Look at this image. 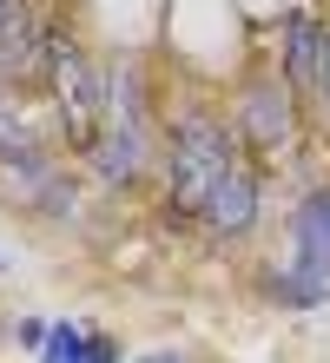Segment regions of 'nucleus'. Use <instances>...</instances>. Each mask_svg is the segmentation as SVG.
<instances>
[{"mask_svg":"<svg viewBox=\"0 0 330 363\" xmlns=\"http://www.w3.org/2000/svg\"><path fill=\"white\" fill-rule=\"evenodd\" d=\"M152 165V99H145V73L139 67H113L106 73V125L93 145V172L106 185H139Z\"/></svg>","mask_w":330,"mask_h":363,"instance_id":"obj_1","label":"nucleus"},{"mask_svg":"<svg viewBox=\"0 0 330 363\" xmlns=\"http://www.w3.org/2000/svg\"><path fill=\"white\" fill-rule=\"evenodd\" d=\"M238 165V133H225L218 119L192 113L185 125H172V145H165V191H172V211H205L211 185Z\"/></svg>","mask_w":330,"mask_h":363,"instance_id":"obj_2","label":"nucleus"},{"mask_svg":"<svg viewBox=\"0 0 330 363\" xmlns=\"http://www.w3.org/2000/svg\"><path fill=\"white\" fill-rule=\"evenodd\" d=\"M47 79H53V106H60V133L93 152L99 125H106V73L93 67V53L79 47H53L47 53Z\"/></svg>","mask_w":330,"mask_h":363,"instance_id":"obj_3","label":"nucleus"},{"mask_svg":"<svg viewBox=\"0 0 330 363\" xmlns=\"http://www.w3.org/2000/svg\"><path fill=\"white\" fill-rule=\"evenodd\" d=\"M271 284L284 304H324L330 297V185H317L297 205V264Z\"/></svg>","mask_w":330,"mask_h":363,"instance_id":"obj_4","label":"nucleus"},{"mask_svg":"<svg viewBox=\"0 0 330 363\" xmlns=\"http://www.w3.org/2000/svg\"><path fill=\"white\" fill-rule=\"evenodd\" d=\"M238 133L251 145H264V152H284V145H291L297 119H291V99H284V79L245 86V99H238Z\"/></svg>","mask_w":330,"mask_h":363,"instance_id":"obj_5","label":"nucleus"},{"mask_svg":"<svg viewBox=\"0 0 330 363\" xmlns=\"http://www.w3.org/2000/svg\"><path fill=\"white\" fill-rule=\"evenodd\" d=\"M198 218H205L218 238H245V231L258 225V172H251L245 159H238L231 172L211 185V199H205V211H198Z\"/></svg>","mask_w":330,"mask_h":363,"instance_id":"obj_6","label":"nucleus"},{"mask_svg":"<svg viewBox=\"0 0 330 363\" xmlns=\"http://www.w3.org/2000/svg\"><path fill=\"white\" fill-rule=\"evenodd\" d=\"M47 67L40 53V20L27 13V0H0V79H27Z\"/></svg>","mask_w":330,"mask_h":363,"instance_id":"obj_7","label":"nucleus"},{"mask_svg":"<svg viewBox=\"0 0 330 363\" xmlns=\"http://www.w3.org/2000/svg\"><path fill=\"white\" fill-rule=\"evenodd\" d=\"M324 20L291 13L284 20V86H317V60H324Z\"/></svg>","mask_w":330,"mask_h":363,"instance_id":"obj_8","label":"nucleus"},{"mask_svg":"<svg viewBox=\"0 0 330 363\" xmlns=\"http://www.w3.org/2000/svg\"><path fill=\"white\" fill-rule=\"evenodd\" d=\"M47 363H119V344L99 330H79V324H53L47 330Z\"/></svg>","mask_w":330,"mask_h":363,"instance_id":"obj_9","label":"nucleus"},{"mask_svg":"<svg viewBox=\"0 0 330 363\" xmlns=\"http://www.w3.org/2000/svg\"><path fill=\"white\" fill-rule=\"evenodd\" d=\"M20 159H47V152H40V133L27 125V113L0 99V165H20Z\"/></svg>","mask_w":330,"mask_h":363,"instance_id":"obj_10","label":"nucleus"},{"mask_svg":"<svg viewBox=\"0 0 330 363\" xmlns=\"http://www.w3.org/2000/svg\"><path fill=\"white\" fill-rule=\"evenodd\" d=\"M317 106H324V119H330V33H324V60H317Z\"/></svg>","mask_w":330,"mask_h":363,"instance_id":"obj_11","label":"nucleus"},{"mask_svg":"<svg viewBox=\"0 0 330 363\" xmlns=\"http://www.w3.org/2000/svg\"><path fill=\"white\" fill-rule=\"evenodd\" d=\"M13 337H20V344H27V350H47V324H40V317H27V324H20Z\"/></svg>","mask_w":330,"mask_h":363,"instance_id":"obj_12","label":"nucleus"},{"mask_svg":"<svg viewBox=\"0 0 330 363\" xmlns=\"http://www.w3.org/2000/svg\"><path fill=\"white\" fill-rule=\"evenodd\" d=\"M132 363H192V357H179V350H152V357H132Z\"/></svg>","mask_w":330,"mask_h":363,"instance_id":"obj_13","label":"nucleus"},{"mask_svg":"<svg viewBox=\"0 0 330 363\" xmlns=\"http://www.w3.org/2000/svg\"><path fill=\"white\" fill-rule=\"evenodd\" d=\"M0 271H7V258H0Z\"/></svg>","mask_w":330,"mask_h":363,"instance_id":"obj_14","label":"nucleus"}]
</instances>
